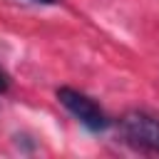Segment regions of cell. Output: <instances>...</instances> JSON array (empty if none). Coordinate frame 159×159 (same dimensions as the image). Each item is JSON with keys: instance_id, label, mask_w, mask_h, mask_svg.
Segmentation results:
<instances>
[{"instance_id": "3", "label": "cell", "mask_w": 159, "mask_h": 159, "mask_svg": "<svg viewBox=\"0 0 159 159\" xmlns=\"http://www.w3.org/2000/svg\"><path fill=\"white\" fill-rule=\"evenodd\" d=\"M7 89H10V75L0 67V94H2V92H7Z\"/></svg>"}, {"instance_id": "1", "label": "cell", "mask_w": 159, "mask_h": 159, "mask_svg": "<svg viewBox=\"0 0 159 159\" xmlns=\"http://www.w3.org/2000/svg\"><path fill=\"white\" fill-rule=\"evenodd\" d=\"M57 99H60V104H62L82 127H87L89 132H104V129L112 124L109 117L102 112V107H99L92 97H87V94H82V92L72 89V87H60V89H57Z\"/></svg>"}, {"instance_id": "4", "label": "cell", "mask_w": 159, "mask_h": 159, "mask_svg": "<svg viewBox=\"0 0 159 159\" xmlns=\"http://www.w3.org/2000/svg\"><path fill=\"white\" fill-rule=\"evenodd\" d=\"M32 2H42V5H55L57 0H32Z\"/></svg>"}, {"instance_id": "2", "label": "cell", "mask_w": 159, "mask_h": 159, "mask_svg": "<svg viewBox=\"0 0 159 159\" xmlns=\"http://www.w3.org/2000/svg\"><path fill=\"white\" fill-rule=\"evenodd\" d=\"M122 139L142 152H159V119L147 112H127L119 119Z\"/></svg>"}]
</instances>
